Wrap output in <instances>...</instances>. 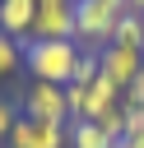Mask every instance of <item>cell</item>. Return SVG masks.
<instances>
[{
  "instance_id": "cell-9",
  "label": "cell",
  "mask_w": 144,
  "mask_h": 148,
  "mask_svg": "<svg viewBox=\"0 0 144 148\" xmlns=\"http://www.w3.org/2000/svg\"><path fill=\"white\" fill-rule=\"evenodd\" d=\"M70 148H116V139H107L98 120H70Z\"/></svg>"
},
{
  "instance_id": "cell-8",
  "label": "cell",
  "mask_w": 144,
  "mask_h": 148,
  "mask_svg": "<svg viewBox=\"0 0 144 148\" xmlns=\"http://www.w3.org/2000/svg\"><path fill=\"white\" fill-rule=\"evenodd\" d=\"M33 18H37V0H0V32L14 37L19 46L33 37Z\"/></svg>"
},
{
  "instance_id": "cell-3",
  "label": "cell",
  "mask_w": 144,
  "mask_h": 148,
  "mask_svg": "<svg viewBox=\"0 0 144 148\" xmlns=\"http://www.w3.org/2000/svg\"><path fill=\"white\" fill-rule=\"evenodd\" d=\"M125 92L116 83H107L102 74L88 83H65V102H70V120H98L107 106H116Z\"/></svg>"
},
{
  "instance_id": "cell-1",
  "label": "cell",
  "mask_w": 144,
  "mask_h": 148,
  "mask_svg": "<svg viewBox=\"0 0 144 148\" xmlns=\"http://www.w3.org/2000/svg\"><path fill=\"white\" fill-rule=\"evenodd\" d=\"M79 60V42H23V69L42 83H70Z\"/></svg>"
},
{
  "instance_id": "cell-17",
  "label": "cell",
  "mask_w": 144,
  "mask_h": 148,
  "mask_svg": "<svg viewBox=\"0 0 144 148\" xmlns=\"http://www.w3.org/2000/svg\"><path fill=\"white\" fill-rule=\"evenodd\" d=\"M125 9L130 14H144V0H125Z\"/></svg>"
},
{
  "instance_id": "cell-16",
  "label": "cell",
  "mask_w": 144,
  "mask_h": 148,
  "mask_svg": "<svg viewBox=\"0 0 144 148\" xmlns=\"http://www.w3.org/2000/svg\"><path fill=\"white\" fill-rule=\"evenodd\" d=\"M125 102H130V106H144V69H139V74H135V83L125 88Z\"/></svg>"
},
{
  "instance_id": "cell-15",
  "label": "cell",
  "mask_w": 144,
  "mask_h": 148,
  "mask_svg": "<svg viewBox=\"0 0 144 148\" xmlns=\"http://www.w3.org/2000/svg\"><path fill=\"white\" fill-rule=\"evenodd\" d=\"M14 120H19V106L0 97V148H5V139H9V130H14Z\"/></svg>"
},
{
  "instance_id": "cell-12",
  "label": "cell",
  "mask_w": 144,
  "mask_h": 148,
  "mask_svg": "<svg viewBox=\"0 0 144 148\" xmlns=\"http://www.w3.org/2000/svg\"><path fill=\"white\" fill-rule=\"evenodd\" d=\"M98 130H102L107 139H125V97H121L116 106H107V111L98 116Z\"/></svg>"
},
{
  "instance_id": "cell-13",
  "label": "cell",
  "mask_w": 144,
  "mask_h": 148,
  "mask_svg": "<svg viewBox=\"0 0 144 148\" xmlns=\"http://www.w3.org/2000/svg\"><path fill=\"white\" fill-rule=\"evenodd\" d=\"M125 139L135 148H144V106H130L125 102Z\"/></svg>"
},
{
  "instance_id": "cell-4",
  "label": "cell",
  "mask_w": 144,
  "mask_h": 148,
  "mask_svg": "<svg viewBox=\"0 0 144 148\" xmlns=\"http://www.w3.org/2000/svg\"><path fill=\"white\" fill-rule=\"evenodd\" d=\"M19 106H23V116H33V120L70 125V102H65V88H60V83H42V79H28V88H23Z\"/></svg>"
},
{
  "instance_id": "cell-2",
  "label": "cell",
  "mask_w": 144,
  "mask_h": 148,
  "mask_svg": "<svg viewBox=\"0 0 144 148\" xmlns=\"http://www.w3.org/2000/svg\"><path fill=\"white\" fill-rule=\"evenodd\" d=\"M125 14V0H79L74 5V42L84 51H102Z\"/></svg>"
},
{
  "instance_id": "cell-7",
  "label": "cell",
  "mask_w": 144,
  "mask_h": 148,
  "mask_svg": "<svg viewBox=\"0 0 144 148\" xmlns=\"http://www.w3.org/2000/svg\"><path fill=\"white\" fill-rule=\"evenodd\" d=\"M5 148H70V125H51V120H33L19 111Z\"/></svg>"
},
{
  "instance_id": "cell-14",
  "label": "cell",
  "mask_w": 144,
  "mask_h": 148,
  "mask_svg": "<svg viewBox=\"0 0 144 148\" xmlns=\"http://www.w3.org/2000/svg\"><path fill=\"white\" fill-rule=\"evenodd\" d=\"M88 79H98V51H84L79 46V60H74V79L70 83H88Z\"/></svg>"
},
{
  "instance_id": "cell-11",
  "label": "cell",
  "mask_w": 144,
  "mask_h": 148,
  "mask_svg": "<svg viewBox=\"0 0 144 148\" xmlns=\"http://www.w3.org/2000/svg\"><path fill=\"white\" fill-rule=\"evenodd\" d=\"M19 69H23V46H19L14 37L0 32V83H9Z\"/></svg>"
},
{
  "instance_id": "cell-5",
  "label": "cell",
  "mask_w": 144,
  "mask_h": 148,
  "mask_svg": "<svg viewBox=\"0 0 144 148\" xmlns=\"http://www.w3.org/2000/svg\"><path fill=\"white\" fill-rule=\"evenodd\" d=\"M144 69V51L139 46H125V42H107L102 51H98V74L107 79V83H116L121 92L135 83V74Z\"/></svg>"
},
{
  "instance_id": "cell-10",
  "label": "cell",
  "mask_w": 144,
  "mask_h": 148,
  "mask_svg": "<svg viewBox=\"0 0 144 148\" xmlns=\"http://www.w3.org/2000/svg\"><path fill=\"white\" fill-rule=\"evenodd\" d=\"M111 42H125V46H139L144 51V14H121V23H116V32H111Z\"/></svg>"
},
{
  "instance_id": "cell-18",
  "label": "cell",
  "mask_w": 144,
  "mask_h": 148,
  "mask_svg": "<svg viewBox=\"0 0 144 148\" xmlns=\"http://www.w3.org/2000/svg\"><path fill=\"white\" fill-rule=\"evenodd\" d=\"M116 148H135V143H130V139H116Z\"/></svg>"
},
{
  "instance_id": "cell-19",
  "label": "cell",
  "mask_w": 144,
  "mask_h": 148,
  "mask_svg": "<svg viewBox=\"0 0 144 148\" xmlns=\"http://www.w3.org/2000/svg\"><path fill=\"white\" fill-rule=\"evenodd\" d=\"M74 5H79V0H74Z\"/></svg>"
},
{
  "instance_id": "cell-6",
  "label": "cell",
  "mask_w": 144,
  "mask_h": 148,
  "mask_svg": "<svg viewBox=\"0 0 144 148\" xmlns=\"http://www.w3.org/2000/svg\"><path fill=\"white\" fill-rule=\"evenodd\" d=\"M28 42H74V0H37Z\"/></svg>"
}]
</instances>
